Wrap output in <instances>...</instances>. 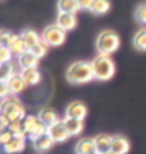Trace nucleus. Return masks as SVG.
<instances>
[{
	"mask_svg": "<svg viewBox=\"0 0 146 154\" xmlns=\"http://www.w3.org/2000/svg\"><path fill=\"white\" fill-rule=\"evenodd\" d=\"M65 77L71 84H86L91 81L94 77V71H92V64L86 60H77L72 63L65 72Z\"/></svg>",
	"mask_w": 146,
	"mask_h": 154,
	"instance_id": "nucleus-1",
	"label": "nucleus"
},
{
	"mask_svg": "<svg viewBox=\"0 0 146 154\" xmlns=\"http://www.w3.org/2000/svg\"><path fill=\"white\" fill-rule=\"evenodd\" d=\"M2 114L8 117L9 119H11V122L18 121V119L23 121V119L27 117L26 109H24V107L21 104V102H19L18 96L14 95V94L7 96L5 99H3V102H2Z\"/></svg>",
	"mask_w": 146,
	"mask_h": 154,
	"instance_id": "nucleus-2",
	"label": "nucleus"
},
{
	"mask_svg": "<svg viewBox=\"0 0 146 154\" xmlns=\"http://www.w3.org/2000/svg\"><path fill=\"white\" fill-rule=\"evenodd\" d=\"M92 71H94V77L100 81H108L114 76L115 66L109 55L99 54L94 60L91 62Z\"/></svg>",
	"mask_w": 146,
	"mask_h": 154,
	"instance_id": "nucleus-3",
	"label": "nucleus"
},
{
	"mask_svg": "<svg viewBox=\"0 0 146 154\" xmlns=\"http://www.w3.org/2000/svg\"><path fill=\"white\" fill-rule=\"evenodd\" d=\"M120 45L119 36L114 31L105 30L96 38V49L101 55H110Z\"/></svg>",
	"mask_w": 146,
	"mask_h": 154,
	"instance_id": "nucleus-4",
	"label": "nucleus"
},
{
	"mask_svg": "<svg viewBox=\"0 0 146 154\" xmlns=\"http://www.w3.org/2000/svg\"><path fill=\"white\" fill-rule=\"evenodd\" d=\"M23 125H24V131L27 134L28 139H35L37 136H40L42 134L47 132V126L44 123L38 116H27L23 119Z\"/></svg>",
	"mask_w": 146,
	"mask_h": 154,
	"instance_id": "nucleus-5",
	"label": "nucleus"
},
{
	"mask_svg": "<svg viewBox=\"0 0 146 154\" xmlns=\"http://www.w3.org/2000/svg\"><path fill=\"white\" fill-rule=\"evenodd\" d=\"M65 40V31L58 25L47 26L42 32V41L47 46H59Z\"/></svg>",
	"mask_w": 146,
	"mask_h": 154,
	"instance_id": "nucleus-6",
	"label": "nucleus"
},
{
	"mask_svg": "<svg viewBox=\"0 0 146 154\" xmlns=\"http://www.w3.org/2000/svg\"><path fill=\"white\" fill-rule=\"evenodd\" d=\"M47 134L53 137V140L55 143H64L71 137V135L67 130L64 119H59V121L55 122L54 125H51V126L47 128Z\"/></svg>",
	"mask_w": 146,
	"mask_h": 154,
	"instance_id": "nucleus-7",
	"label": "nucleus"
},
{
	"mask_svg": "<svg viewBox=\"0 0 146 154\" xmlns=\"http://www.w3.org/2000/svg\"><path fill=\"white\" fill-rule=\"evenodd\" d=\"M86 116H87V108L82 102H72L65 109L67 118H76L84 121Z\"/></svg>",
	"mask_w": 146,
	"mask_h": 154,
	"instance_id": "nucleus-8",
	"label": "nucleus"
},
{
	"mask_svg": "<svg viewBox=\"0 0 146 154\" xmlns=\"http://www.w3.org/2000/svg\"><path fill=\"white\" fill-rule=\"evenodd\" d=\"M7 46L11 49V51L13 53V54L17 55V57L22 55L26 51L30 50V48H28V45L26 44V41L23 40V37L21 35H14V33L11 37V40H9Z\"/></svg>",
	"mask_w": 146,
	"mask_h": 154,
	"instance_id": "nucleus-9",
	"label": "nucleus"
},
{
	"mask_svg": "<svg viewBox=\"0 0 146 154\" xmlns=\"http://www.w3.org/2000/svg\"><path fill=\"white\" fill-rule=\"evenodd\" d=\"M31 141H32V146L35 148L37 152H41V153L50 150L55 144V141L53 140V137L47 132L42 134V135H40V136H37L35 139H32Z\"/></svg>",
	"mask_w": 146,
	"mask_h": 154,
	"instance_id": "nucleus-10",
	"label": "nucleus"
},
{
	"mask_svg": "<svg viewBox=\"0 0 146 154\" xmlns=\"http://www.w3.org/2000/svg\"><path fill=\"white\" fill-rule=\"evenodd\" d=\"M131 149V144L128 139L123 135H114L111 140V150L115 154H127Z\"/></svg>",
	"mask_w": 146,
	"mask_h": 154,
	"instance_id": "nucleus-11",
	"label": "nucleus"
},
{
	"mask_svg": "<svg viewBox=\"0 0 146 154\" xmlns=\"http://www.w3.org/2000/svg\"><path fill=\"white\" fill-rule=\"evenodd\" d=\"M22 68L21 67H16L13 62H7V63L0 64V82H8L14 75L21 73Z\"/></svg>",
	"mask_w": 146,
	"mask_h": 154,
	"instance_id": "nucleus-12",
	"label": "nucleus"
},
{
	"mask_svg": "<svg viewBox=\"0 0 146 154\" xmlns=\"http://www.w3.org/2000/svg\"><path fill=\"white\" fill-rule=\"evenodd\" d=\"M95 145H96V152L100 154H106L111 150V140L113 136L108 134H99L94 137Z\"/></svg>",
	"mask_w": 146,
	"mask_h": 154,
	"instance_id": "nucleus-13",
	"label": "nucleus"
},
{
	"mask_svg": "<svg viewBox=\"0 0 146 154\" xmlns=\"http://www.w3.org/2000/svg\"><path fill=\"white\" fill-rule=\"evenodd\" d=\"M56 25L59 26L62 30L64 31H71L76 27L77 25V18L76 14L71 13H59L56 17Z\"/></svg>",
	"mask_w": 146,
	"mask_h": 154,
	"instance_id": "nucleus-14",
	"label": "nucleus"
},
{
	"mask_svg": "<svg viewBox=\"0 0 146 154\" xmlns=\"http://www.w3.org/2000/svg\"><path fill=\"white\" fill-rule=\"evenodd\" d=\"M18 64L19 67L23 69H30V68H37V64H38V58L33 54L31 50L26 51L24 54L19 55L18 57Z\"/></svg>",
	"mask_w": 146,
	"mask_h": 154,
	"instance_id": "nucleus-15",
	"label": "nucleus"
},
{
	"mask_svg": "<svg viewBox=\"0 0 146 154\" xmlns=\"http://www.w3.org/2000/svg\"><path fill=\"white\" fill-rule=\"evenodd\" d=\"M76 153L77 154H95L96 145L94 137H84L76 144Z\"/></svg>",
	"mask_w": 146,
	"mask_h": 154,
	"instance_id": "nucleus-16",
	"label": "nucleus"
},
{
	"mask_svg": "<svg viewBox=\"0 0 146 154\" xmlns=\"http://www.w3.org/2000/svg\"><path fill=\"white\" fill-rule=\"evenodd\" d=\"M24 146H26V137L13 136L12 140L7 145L3 146V150L7 154H17V153H21L24 149Z\"/></svg>",
	"mask_w": 146,
	"mask_h": 154,
	"instance_id": "nucleus-17",
	"label": "nucleus"
},
{
	"mask_svg": "<svg viewBox=\"0 0 146 154\" xmlns=\"http://www.w3.org/2000/svg\"><path fill=\"white\" fill-rule=\"evenodd\" d=\"M8 85H9V88H11V91H12V94L14 95H18V94H21L22 91L26 90L27 88V82L24 81L23 79V76L21 73H17V75H14L11 80L8 81Z\"/></svg>",
	"mask_w": 146,
	"mask_h": 154,
	"instance_id": "nucleus-18",
	"label": "nucleus"
},
{
	"mask_svg": "<svg viewBox=\"0 0 146 154\" xmlns=\"http://www.w3.org/2000/svg\"><path fill=\"white\" fill-rule=\"evenodd\" d=\"M37 116L40 117V119L46 125L47 127H50L51 125H54L55 122H58L60 119L59 117H58L56 112H54L51 108H44V109H41Z\"/></svg>",
	"mask_w": 146,
	"mask_h": 154,
	"instance_id": "nucleus-19",
	"label": "nucleus"
},
{
	"mask_svg": "<svg viewBox=\"0 0 146 154\" xmlns=\"http://www.w3.org/2000/svg\"><path fill=\"white\" fill-rule=\"evenodd\" d=\"M67 130L71 136H77L82 132L84 130V121L82 119H76V118H64Z\"/></svg>",
	"mask_w": 146,
	"mask_h": 154,
	"instance_id": "nucleus-20",
	"label": "nucleus"
},
{
	"mask_svg": "<svg viewBox=\"0 0 146 154\" xmlns=\"http://www.w3.org/2000/svg\"><path fill=\"white\" fill-rule=\"evenodd\" d=\"M58 9H59V13L76 14L80 11V5L77 0H59L58 2Z\"/></svg>",
	"mask_w": 146,
	"mask_h": 154,
	"instance_id": "nucleus-21",
	"label": "nucleus"
},
{
	"mask_svg": "<svg viewBox=\"0 0 146 154\" xmlns=\"http://www.w3.org/2000/svg\"><path fill=\"white\" fill-rule=\"evenodd\" d=\"M21 75L23 76L24 81L27 82L28 86H33L37 85L41 81V75L38 72L37 68H30V69H23L21 72Z\"/></svg>",
	"mask_w": 146,
	"mask_h": 154,
	"instance_id": "nucleus-22",
	"label": "nucleus"
},
{
	"mask_svg": "<svg viewBox=\"0 0 146 154\" xmlns=\"http://www.w3.org/2000/svg\"><path fill=\"white\" fill-rule=\"evenodd\" d=\"M21 36L23 37V40L26 41V44L28 45V48H33L35 45H37L38 42H41L42 40L40 38V36H38V33L36 31H33V30H24L22 33H21Z\"/></svg>",
	"mask_w": 146,
	"mask_h": 154,
	"instance_id": "nucleus-23",
	"label": "nucleus"
},
{
	"mask_svg": "<svg viewBox=\"0 0 146 154\" xmlns=\"http://www.w3.org/2000/svg\"><path fill=\"white\" fill-rule=\"evenodd\" d=\"M109 9H110V2L109 0H95L90 11L94 14L101 16V14H105Z\"/></svg>",
	"mask_w": 146,
	"mask_h": 154,
	"instance_id": "nucleus-24",
	"label": "nucleus"
},
{
	"mask_svg": "<svg viewBox=\"0 0 146 154\" xmlns=\"http://www.w3.org/2000/svg\"><path fill=\"white\" fill-rule=\"evenodd\" d=\"M133 45L137 50L146 51V28H141L133 37Z\"/></svg>",
	"mask_w": 146,
	"mask_h": 154,
	"instance_id": "nucleus-25",
	"label": "nucleus"
},
{
	"mask_svg": "<svg viewBox=\"0 0 146 154\" xmlns=\"http://www.w3.org/2000/svg\"><path fill=\"white\" fill-rule=\"evenodd\" d=\"M9 131H11L14 136H19V137H27V134L24 131V125L23 121L18 119V121H13L11 122V126H9Z\"/></svg>",
	"mask_w": 146,
	"mask_h": 154,
	"instance_id": "nucleus-26",
	"label": "nucleus"
},
{
	"mask_svg": "<svg viewBox=\"0 0 146 154\" xmlns=\"http://www.w3.org/2000/svg\"><path fill=\"white\" fill-rule=\"evenodd\" d=\"M135 17L140 23L146 25V3L140 4L137 7V9H136V12H135Z\"/></svg>",
	"mask_w": 146,
	"mask_h": 154,
	"instance_id": "nucleus-27",
	"label": "nucleus"
},
{
	"mask_svg": "<svg viewBox=\"0 0 146 154\" xmlns=\"http://www.w3.org/2000/svg\"><path fill=\"white\" fill-rule=\"evenodd\" d=\"M30 50L38 58V59H40V58H42L44 55L46 54V51H47V45H46L44 41H41V42H38L37 45H35L33 48H31Z\"/></svg>",
	"mask_w": 146,
	"mask_h": 154,
	"instance_id": "nucleus-28",
	"label": "nucleus"
},
{
	"mask_svg": "<svg viewBox=\"0 0 146 154\" xmlns=\"http://www.w3.org/2000/svg\"><path fill=\"white\" fill-rule=\"evenodd\" d=\"M12 54L13 53L11 51L8 46H2L0 48V63H7V62L12 60Z\"/></svg>",
	"mask_w": 146,
	"mask_h": 154,
	"instance_id": "nucleus-29",
	"label": "nucleus"
},
{
	"mask_svg": "<svg viewBox=\"0 0 146 154\" xmlns=\"http://www.w3.org/2000/svg\"><path fill=\"white\" fill-rule=\"evenodd\" d=\"M13 136L14 135L9 131V130H4V131L0 132V144H2V146L7 145V144L13 139Z\"/></svg>",
	"mask_w": 146,
	"mask_h": 154,
	"instance_id": "nucleus-30",
	"label": "nucleus"
},
{
	"mask_svg": "<svg viewBox=\"0 0 146 154\" xmlns=\"http://www.w3.org/2000/svg\"><path fill=\"white\" fill-rule=\"evenodd\" d=\"M12 36H13V33L11 31L3 30L2 32H0V44H2V46H7Z\"/></svg>",
	"mask_w": 146,
	"mask_h": 154,
	"instance_id": "nucleus-31",
	"label": "nucleus"
},
{
	"mask_svg": "<svg viewBox=\"0 0 146 154\" xmlns=\"http://www.w3.org/2000/svg\"><path fill=\"white\" fill-rule=\"evenodd\" d=\"M9 95H12V91L8 82H0V96H2V99H5Z\"/></svg>",
	"mask_w": 146,
	"mask_h": 154,
	"instance_id": "nucleus-32",
	"label": "nucleus"
},
{
	"mask_svg": "<svg viewBox=\"0 0 146 154\" xmlns=\"http://www.w3.org/2000/svg\"><path fill=\"white\" fill-rule=\"evenodd\" d=\"M9 126H11V119L2 114V116H0V130H2V131H4V130H8Z\"/></svg>",
	"mask_w": 146,
	"mask_h": 154,
	"instance_id": "nucleus-33",
	"label": "nucleus"
},
{
	"mask_svg": "<svg viewBox=\"0 0 146 154\" xmlns=\"http://www.w3.org/2000/svg\"><path fill=\"white\" fill-rule=\"evenodd\" d=\"M77 2H78L80 9H91L95 0H77Z\"/></svg>",
	"mask_w": 146,
	"mask_h": 154,
	"instance_id": "nucleus-34",
	"label": "nucleus"
},
{
	"mask_svg": "<svg viewBox=\"0 0 146 154\" xmlns=\"http://www.w3.org/2000/svg\"><path fill=\"white\" fill-rule=\"evenodd\" d=\"M106 154H115V153H113V152H109V153H106Z\"/></svg>",
	"mask_w": 146,
	"mask_h": 154,
	"instance_id": "nucleus-35",
	"label": "nucleus"
},
{
	"mask_svg": "<svg viewBox=\"0 0 146 154\" xmlns=\"http://www.w3.org/2000/svg\"><path fill=\"white\" fill-rule=\"evenodd\" d=\"M95 154H100V153H97V152H96V153H95Z\"/></svg>",
	"mask_w": 146,
	"mask_h": 154,
	"instance_id": "nucleus-36",
	"label": "nucleus"
}]
</instances>
